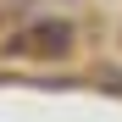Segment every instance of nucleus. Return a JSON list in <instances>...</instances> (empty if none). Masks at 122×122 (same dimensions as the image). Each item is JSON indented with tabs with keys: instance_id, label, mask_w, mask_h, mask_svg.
<instances>
[{
	"instance_id": "1",
	"label": "nucleus",
	"mask_w": 122,
	"mask_h": 122,
	"mask_svg": "<svg viewBox=\"0 0 122 122\" xmlns=\"http://www.w3.org/2000/svg\"><path fill=\"white\" fill-rule=\"evenodd\" d=\"M67 45H72V28L67 22H39V28H28V33L11 39L17 56H67Z\"/></svg>"
},
{
	"instance_id": "2",
	"label": "nucleus",
	"mask_w": 122,
	"mask_h": 122,
	"mask_svg": "<svg viewBox=\"0 0 122 122\" xmlns=\"http://www.w3.org/2000/svg\"><path fill=\"white\" fill-rule=\"evenodd\" d=\"M111 89H122V78H117V83H111Z\"/></svg>"
}]
</instances>
